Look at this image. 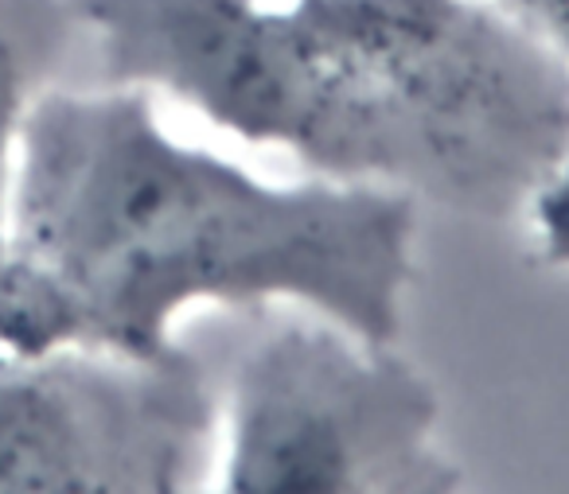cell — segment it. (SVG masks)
Listing matches in <instances>:
<instances>
[{"instance_id": "1", "label": "cell", "mask_w": 569, "mask_h": 494, "mask_svg": "<svg viewBox=\"0 0 569 494\" xmlns=\"http://www.w3.org/2000/svg\"><path fill=\"white\" fill-rule=\"evenodd\" d=\"M418 203L269 183L160 125L149 90L51 87L28 110L0 238V354L160 359L196 304H297L375 346L402 335Z\"/></svg>"}, {"instance_id": "2", "label": "cell", "mask_w": 569, "mask_h": 494, "mask_svg": "<svg viewBox=\"0 0 569 494\" xmlns=\"http://www.w3.org/2000/svg\"><path fill=\"white\" fill-rule=\"evenodd\" d=\"M102 82L168 94L317 180L527 214L569 152V67L496 0H71Z\"/></svg>"}, {"instance_id": "3", "label": "cell", "mask_w": 569, "mask_h": 494, "mask_svg": "<svg viewBox=\"0 0 569 494\" xmlns=\"http://www.w3.org/2000/svg\"><path fill=\"white\" fill-rule=\"evenodd\" d=\"M441 397L395 346L284 320L246 346L207 494H465Z\"/></svg>"}, {"instance_id": "4", "label": "cell", "mask_w": 569, "mask_h": 494, "mask_svg": "<svg viewBox=\"0 0 569 494\" xmlns=\"http://www.w3.org/2000/svg\"><path fill=\"white\" fill-rule=\"evenodd\" d=\"M74 36L71 0H0V238L20 129L36 98L56 87Z\"/></svg>"}, {"instance_id": "5", "label": "cell", "mask_w": 569, "mask_h": 494, "mask_svg": "<svg viewBox=\"0 0 569 494\" xmlns=\"http://www.w3.org/2000/svg\"><path fill=\"white\" fill-rule=\"evenodd\" d=\"M527 219L535 230L538 261L550 269H569V152L530 199Z\"/></svg>"}, {"instance_id": "6", "label": "cell", "mask_w": 569, "mask_h": 494, "mask_svg": "<svg viewBox=\"0 0 569 494\" xmlns=\"http://www.w3.org/2000/svg\"><path fill=\"white\" fill-rule=\"evenodd\" d=\"M569 67V0H496Z\"/></svg>"}, {"instance_id": "7", "label": "cell", "mask_w": 569, "mask_h": 494, "mask_svg": "<svg viewBox=\"0 0 569 494\" xmlns=\"http://www.w3.org/2000/svg\"><path fill=\"white\" fill-rule=\"evenodd\" d=\"M172 494H191V486H180V491H172Z\"/></svg>"}]
</instances>
